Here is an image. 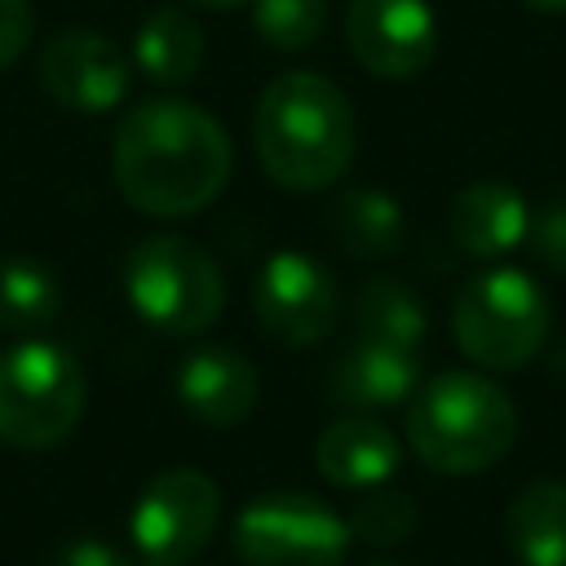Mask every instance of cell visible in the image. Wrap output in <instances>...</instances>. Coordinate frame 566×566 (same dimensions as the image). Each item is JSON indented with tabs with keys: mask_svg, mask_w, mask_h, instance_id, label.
Here are the masks:
<instances>
[{
	"mask_svg": "<svg viewBox=\"0 0 566 566\" xmlns=\"http://www.w3.org/2000/svg\"><path fill=\"white\" fill-rule=\"evenodd\" d=\"M62 314V287L57 279L22 256L0 261V327L31 336L40 327H49Z\"/></svg>",
	"mask_w": 566,
	"mask_h": 566,
	"instance_id": "obj_20",
	"label": "cell"
},
{
	"mask_svg": "<svg viewBox=\"0 0 566 566\" xmlns=\"http://www.w3.org/2000/svg\"><path fill=\"white\" fill-rule=\"evenodd\" d=\"M133 57L142 75H150L155 84H190L203 66V31L186 9L164 4L137 27Z\"/></svg>",
	"mask_w": 566,
	"mask_h": 566,
	"instance_id": "obj_17",
	"label": "cell"
},
{
	"mask_svg": "<svg viewBox=\"0 0 566 566\" xmlns=\"http://www.w3.org/2000/svg\"><path fill=\"white\" fill-rule=\"evenodd\" d=\"M221 517V491L199 469H164L133 504V548L146 566H190Z\"/></svg>",
	"mask_w": 566,
	"mask_h": 566,
	"instance_id": "obj_8",
	"label": "cell"
},
{
	"mask_svg": "<svg viewBox=\"0 0 566 566\" xmlns=\"http://www.w3.org/2000/svg\"><path fill=\"white\" fill-rule=\"evenodd\" d=\"M548 327H553L548 292L526 270L513 265L473 274L451 305L455 345L486 371L526 367L544 349Z\"/></svg>",
	"mask_w": 566,
	"mask_h": 566,
	"instance_id": "obj_4",
	"label": "cell"
},
{
	"mask_svg": "<svg viewBox=\"0 0 566 566\" xmlns=\"http://www.w3.org/2000/svg\"><path fill=\"white\" fill-rule=\"evenodd\" d=\"M354 332H358V340H380V345L416 354L429 332V318L407 283L376 274L354 296Z\"/></svg>",
	"mask_w": 566,
	"mask_h": 566,
	"instance_id": "obj_18",
	"label": "cell"
},
{
	"mask_svg": "<svg viewBox=\"0 0 566 566\" xmlns=\"http://www.w3.org/2000/svg\"><path fill=\"white\" fill-rule=\"evenodd\" d=\"M115 181L146 217H190L208 208L234 168L226 128L195 102L155 97L115 128Z\"/></svg>",
	"mask_w": 566,
	"mask_h": 566,
	"instance_id": "obj_1",
	"label": "cell"
},
{
	"mask_svg": "<svg viewBox=\"0 0 566 566\" xmlns=\"http://www.w3.org/2000/svg\"><path fill=\"white\" fill-rule=\"evenodd\" d=\"M526 243L539 265H548L553 274H566V190H557L553 199L539 203V212H531Z\"/></svg>",
	"mask_w": 566,
	"mask_h": 566,
	"instance_id": "obj_23",
	"label": "cell"
},
{
	"mask_svg": "<svg viewBox=\"0 0 566 566\" xmlns=\"http://www.w3.org/2000/svg\"><path fill=\"white\" fill-rule=\"evenodd\" d=\"M181 407L212 429H230L256 407V367L230 345H203L177 367Z\"/></svg>",
	"mask_w": 566,
	"mask_h": 566,
	"instance_id": "obj_12",
	"label": "cell"
},
{
	"mask_svg": "<svg viewBox=\"0 0 566 566\" xmlns=\"http://www.w3.org/2000/svg\"><path fill=\"white\" fill-rule=\"evenodd\" d=\"M84 411L80 363L49 345L22 340L0 354V442L18 451L57 447Z\"/></svg>",
	"mask_w": 566,
	"mask_h": 566,
	"instance_id": "obj_6",
	"label": "cell"
},
{
	"mask_svg": "<svg viewBox=\"0 0 566 566\" xmlns=\"http://www.w3.org/2000/svg\"><path fill=\"white\" fill-rule=\"evenodd\" d=\"M128 305L168 336H195L212 327L226 305V283L217 261L181 234H150L124 261Z\"/></svg>",
	"mask_w": 566,
	"mask_h": 566,
	"instance_id": "obj_5",
	"label": "cell"
},
{
	"mask_svg": "<svg viewBox=\"0 0 566 566\" xmlns=\"http://www.w3.org/2000/svg\"><path fill=\"white\" fill-rule=\"evenodd\" d=\"M252 142L270 181L287 190H323L354 159L349 97L318 71H287L256 97Z\"/></svg>",
	"mask_w": 566,
	"mask_h": 566,
	"instance_id": "obj_2",
	"label": "cell"
},
{
	"mask_svg": "<svg viewBox=\"0 0 566 566\" xmlns=\"http://www.w3.org/2000/svg\"><path fill=\"white\" fill-rule=\"evenodd\" d=\"M256 323L270 340L287 349H310L336 327V283L305 252H274L252 292Z\"/></svg>",
	"mask_w": 566,
	"mask_h": 566,
	"instance_id": "obj_9",
	"label": "cell"
},
{
	"mask_svg": "<svg viewBox=\"0 0 566 566\" xmlns=\"http://www.w3.org/2000/svg\"><path fill=\"white\" fill-rule=\"evenodd\" d=\"M349 522L305 491H270L234 517V557L243 566H345Z\"/></svg>",
	"mask_w": 566,
	"mask_h": 566,
	"instance_id": "obj_7",
	"label": "cell"
},
{
	"mask_svg": "<svg viewBox=\"0 0 566 566\" xmlns=\"http://www.w3.org/2000/svg\"><path fill=\"white\" fill-rule=\"evenodd\" d=\"M522 4L535 13H566V0H522Z\"/></svg>",
	"mask_w": 566,
	"mask_h": 566,
	"instance_id": "obj_26",
	"label": "cell"
},
{
	"mask_svg": "<svg viewBox=\"0 0 566 566\" xmlns=\"http://www.w3.org/2000/svg\"><path fill=\"white\" fill-rule=\"evenodd\" d=\"M332 239L358 256L380 261L402 248V208L385 190H345L332 203Z\"/></svg>",
	"mask_w": 566,
	"mask_h": 566,
	"instance_id": "obj_19",
	"label": "cell"
},
{
	"mask_svg": "<svg viewBox=\"0 0 566 566\" xmlns=\"http://www.w3.org/2000/svg\"><path fill=\"white\" fill-rule=\"evenodd\" d=\"M40 84L66 111L106 115L128 93V62L106 35L75 27L40 49Z\"/></svg>",
	"mask_w": 566,
	"mask_h": 566,
	"instance_id": "obj_11",
	"label": "cell"
},
{
	"mask_svg": "<svg viewBox=\"0 0 566 566\" xmlns=\"http://www.w3.org/2000/svg\"><path fill=\"white\" fill-rule=\"evenodd\" d=\"M402 447L398 438L367 416H345L336 424H327L314 442V464L332 486L345 491H371L385 486L398 473Z\"/></svg>",
	"mask_w": 566,
	"mask_h": 566,
	"instance_id": "obj_13",
	"label": "cell"
},
{
	"mask_svg": "<svg viewBox=\"0 0 566 566\" xmlns=\"http://www.w3.org/2000/svg\"><path fill=\"white\" fill-rule=\"evenodd\" d=\"M323 22H327L323 0H256V9H252L256 35L270 49H283V53H296V49L314 44Z\"/></svg>",
	"mask_w": 566,
	"mask_h": 566,
	"instance_id": "obj_22",
	"label": "cell"
},
{
	"mask_svg": "<svg viewBox=\"0 0 566 566\" xmlns=\"http://www.w3.org/2000/svg\"><path fill=\"white\" fill-rule=\"evenodd\" d=\"M531 208L504 181H473L451 199L447 230L451 243L469 256H504L526 239Z\"/></svg>",
	"mask_w": 566,
	"mask_h": 566,
	"instance_id": "obj_15",
	"label": "cell"
},
{
	"mask_svg": "<svg viewBox=\"0 0 566 566\" xmlns=\"http://www.w3.org/2000/svg\"><path fill=\"white\" fill-rule=\"evenodd\" d=\"M504 535L522 566H566V482H526L509 500Z\"/></svg>",
	"mask_w": 566,
	"mask_h": 566,
	"instance_id": "obj_16",
	"label": "cell"
},
{
	"mask_svg": "<svg viewBox=\"0 0 566 566\" xmlns=\"http://www.w3.org/2000/svg\"><path fill=\"white\" fill-rule=\"evenodd\" d=\"M31 44V4L27 0H0V71L13 66Z\"/></svg>",
	"mask_w": 566,
	"mask_h": 566,
	"instance_id": "obj_24",
	"label": "cell"
},
{
	"mask_svg": "<svg viewBox=\"0 0 566 566\" xmlns=\"http://www.w3.org/2000/svg\"><path fill=\"white\" fill-rule=\"evenodd\" d=\"M416 522H420V513L407 491L371 486V495L349 513V535H358L371 548H394L416 531Z\"/></svg>",
	"mask_w": 566,
	"mask_h": 566,
	"instance_id": "obj_21",
	"label": "cell"
},
{
	"mask_svg": "<svg viewBox=\"0 0 566 566\" xmlns=\"http://www.w3.org/2000/svg\"><path fill=\"white\" fill-rule=\"evenodd\" d=\"M190 4H203V9H234V4H243V0H190Z\"/></svg>",
	"mask_w": 566,
	"mask_h": 566,
	"instance_id": "obj_27",
	"label": "cell"
},
{
	"mask_svg": "<svg viewBox=\"0 0 566 566\" xmlns=\"http://www.w3.org/2000/svg\"><path fill=\"white\" fill-rule=\"evenodd\" d=\"M53 566H137V562L128 553H119L115 544H106V539L80 535V539H66L53 553Z\"/></svg>",
	"mask_w": 566,
	"mask_h": 566,
	"instance_id": "obj_25",
	"label": "cell"
},
{
	"mask_svg": "<svg viewBox=\"0 0 566 566\" xmlns=\"http://www.w3.org/2000/svg\"><path fill=\"white\" fill-rule=\"evenodd\" d=\"M345 40L371 75L407 80L433 57L438 22L424 0H349Z\"/></svg>",
	"mask_w": 566,
	"mask_h": 566,
	"instance_id": "obj_10",
	"label": "cell"
},
{
	"mask_svg": "<svg viewBox=\"0 0 566 566\" xmlns=\"http://www.w3.org/2000/svg\"><path fill=\"white\" fill-rule=\"evenodd\" d=\"M363 566H398V562H363Z\"/></svg>",
	"mask_w": 566,
	"mask_h": 566,
	"instance_id": "obj_28",
	"label": "cell"
},
{
	"mask_svg": "<svg viewBox=\"0 0 566 566\" xmlns=\"http://www.w3.org/2000/svg\"><path fill=\"white\" fill-rule=\"evenodd\" d=\"M332 398L354 411L398 407L420 389V358L380 340H354L332 367Z\"/></svg>",
	"mask_w": 566,
	"mask_h": 566,
	"instance_id": "obj_14",
	"label": "cell"
},
{
	"mask_svg": "<svg viewBox=\"0 0 566 566\" xmlns=\"http://www.w3.org/2000/svg\"><path fill=\"white\" fill-rule=\"evenodd\" d=\"M517 438L513 398L478 371H442L411 394L407 442L438 473H482Z\"/></svg>",
	"mask_w": 566,
	"mask_h": 566,
	"instance_id": "obj_3",
	"label": "cell"
}]
</instances>
